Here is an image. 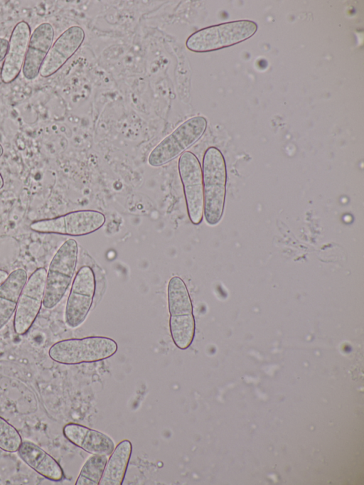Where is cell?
<instances>
[{
    "mask_svg": "<svg viewBox=\"0 0 364 485\" xmlns=\"http://www.w3.org/2000/svg\"><path fill=\"white\" fill-rule=\"evenodd\" d=\"M17 452L23 462L48 480L58 482L64 479L63 469L57 460L33 442L22 441Z\"/></svg>",
    "mask_w": 364,
    "mask_h": 485,
    "instance_id": "cell-15",
    "label": "cell"
},
{
    "mask_svg": "<svg viewBox=\"0 0 364 485\" xmlns=\"http://www.w3.org/2000/svg\"><path fill=\"white\" fill-rule=\"evenodd\" d=\"M85 37L79 26H72L64 31L53 43L40 70V75L48 78L58 72L77 52Z\"/></svg>",
    "mask_w": 364,
    "mask_h": 485,
    "instance_id": "cell-11",
    "label": "cell"
},
{
    "mask_svg": "<svg viewBox=\"0 0 364 485\" xmlns=\"http://www.w3.org/2000/svg\"><path fill=\"white\" fill-rule=\"evenodd\" d=\"M9 41L4 38H0V62L4 60L7 53Z\"/></svg>",
    "mask_w": 364,
    "mask_h": 485,
    "instance_id": "cell-21",
    "label": "cell"
},
{
    "mask_svg": "<svg viewBox=\"0 0 364 485\" xmlns=\"http://www.w3.org/2000/svg\"><path fill=\"white\" fill-rule=\"evenodd\" d=\"M28 279L27 272L18 268L9 274L0 284V330L14 314L23 287Z\"/></svg>",
    "mask_w": 364,
    "mask_h": 485,
    "instance_id": "cell-16",
    "label": "cell"
},
{
    "mask_svg": "<svg viewBox=\"0 0 364 485\" xmlns=\"http://www.w3.org/2000/svg\"><path fill=\"white\" fill-rule=\"evenodd\" d=\"M107 462L106 455L93 454L83 464L75 485H99Z\"/></svg>",
    "mask_w": 364,
    "mask_h": 485,
    "instance_id": "cell-18",
    "label": "cell"
},
{
    "mask_svg": "<svg viewBox=\"0 0 364 485\" xmlns=\"http://www.w3.org/2000/svg\"><path fill=\"white\" fill-rule=\"evenodd\" d=\"M178 170L183 185L188 218L193 225L203 220L204 197L202 168L198 157L186 151L180 155Z\"/></svg>",
    "mask_w": 364,
    "mask_h": 485,
    "instance_id": "cell-8",
    "label": "cell"
},
{
    "mask_svg": "<svg viewBox=\"0 0 364 485\" xmlns=\"http://www.w3.org/2000/svg\"><path fill=\"white\" fill-rule=\"evenodd\" d=\"M169 330L175 346L186 350L191 345L196 334V321L191 298L184 281L172 277L167 286Z\"/></svg>",
    "mask_w": 364,
    "mask_h": 485,
    "instance_id": "cell-2",
    "label": "cell"
},
{
    "mask_svg": "<svg viewBox=\"0 0 364 485\" xmlns=\"http://www.w3.org/2000/svg\"><path fill=\"white\" fill-rule=\"evenodd\" d=\"M4 154V148L2 145L0 144V157L3 155Z\"/></svg>",
    "mask_w": 364,
    "mask_h": 485,
    "instance_id": "cell-24",
    "label": "cell"
},
{
    "mask_svg": "<svg viewBox=\"0 0 364 485\" xmlns=\"http://www.w3.org/2000/svg\"><path fill=\"white\" fill-rule=\"evenodd\" d=\"M132 452L129 439L118 443L107 459L100 485H122Z\"/></svg>",
    "mask_w": 364,
    "mask_h": 485,
    "instance_id": "cell-17",
    "label": "cell"
},
{
    "mask_svg": "<svg viewBox=\"0 0 364 485\" xmlns=\"http://www.w3.org/2000/svg\"><path fill=\"white\" fill-rule=\"evenodd\" d=\"M54 29L50 23H42L31 34L23 74L27 80H33L39 74L41 65L53 45Z\"/></svg>",
    "mask_w": 364,
    "mask_h": 485,
    "instance_id": "cell-13",
    "label": "cell"
},
{
    "mask_svg": "<svg viewBox=\"0 0 364 485\" xmlns=\"http://www.w3.org/2000/svg\"><path fill=\"white\" fill-rule=\"evenodd\" d=\"M47 270L37 268L27 279L21 292L14 316V329L18 335L26 334L43 305Z\"/></svg>",
    "mask_w": 364,
    "mask_h": 485,
    "instance_id": "cell-10",
    "label": "cell"
},
{
    "mask_svg": "<svg viewBox=\"0 0 364 485\" xmlns=\"http://www.w3.org/2000/svg\"><path fill=\"white\" fill-rule=\"evenodd\" d=\"M106 221L105 215L95 210L71 211L51 218L32 222L30 228L36 233L83 236L101 228Z\"/></svg>",
    "mask_w": 364,
    "mask_h": 485,
    "instance_id": "cell-7",
    "label": "cell"
},
{
    "mask_svg": "<svg viewBox=\"0 0 364 485\" xmlns=\"http://www.w3.org/2000/svg\"><path fill=\"white\" fill-rule=\"evenodd\" d=\"M96 279L90 266H82L73 279L65 309L66 325L75 329L86 319L93 303Z\"/></svg>",
    "mask_w": 364,
    "mask_h": 485,
    "instance_id": "cell-9",
    "label": "cell"
},
{
    "mask_svg": "<svg viewBox=\"0 0 364 485\" xmlns=\"http://www.w3.org/2000/svg\"><path fill=\"white\" fill-rule=\"evenodd\" d=\"M30 37L31 28L27 22L21 21L15 25L1 68L0 76L4 83L9 84L19 75L23 68Z\"/></svg>",
    "mask_w": 364,
    "mask_h": 485,
    "instance_id": "cell-12",
    "label": "cell"
},
{
    "mask_svg": "<svg viewBox=\"0 0 364 485\" xmlns=\"http://www.w3.org/2000/svg\"><path fill=\"white\" fill-rule=\"evenodd\" d=\"M63 434L70 443L92 454L109 456L115 447L109 436L80 424L65 425Z\"/></svg>",
    "mask_w": 364,
    "mask_h": 485,
    "instance_id": "cell-14",
    "label": "cell"
},
{
    "mask_svg": "<svg viewBox=\"0 0 364 485\" xmlns=\"http://www.w3.org/2000/svg\"><path fill=\"white\" fill-rule=\"evenodd\" d=\"M18 255L19 245L14 238L0 237V269L14 262Z\"/></svg>",
    "mask_w": 364,
    "mask_h": 485,
    "instance_id": "cell-20",
    "label": "cell"
},
{
    "mask_svg": "<svg viewBox=\"0 0 364 485\" xmlns=\"http://www.w3.org/2000/svg\"><path fill=\"white\" fill-rule=\"evenodd\" d=\"M78 245L74 239L65 241L53 257L47 270L43 306L54 308L65 296L75 272Z\"/></svg>",
    "mask_w": 364,
    "mask_h": 485,
    "instance_id": "cell-5",
    "label": "cell"
},
{
    "mask_svg": "<svg viewBox=\"0 0 364 485\" xmlns=\"http://www.w3.org/2000/svg\"><path fill=\"white\" fill-rule=\"evenodd\" d=\"M22 442L17 429L0 416V449L4 452H16Z\"/></svg>",
    "mask_w": 364,
    "mask_h": 485,
    "instance_id": "cell-19",
    "label": "cell"
},
{
    "mask_svg": "<svg viewBox=\"0 0 364 485\" xmlns=\"http://www.w3.org/2000/svg\"><path fill=\"white\" fill-rule=\"evenodd\" d=\"M4 184V181L2 175L0 173V189L3 188Z\"/></svg>",
    "mask_w": 364,
    "mask_h": 485,
    "instance_id": "cell-23",
    "label": "cell"
},
{
    "mask_svg": "<svg viewBox=\"0 0 364 485\" xmlns=\"http://www.w3.org/2000/svg\"><path fill=\"white\" fill-rule=\"evenodd\" d=\"M118 349L117 342L107 336H90L63 339L53 343L48 356L53 361L63 365L94 363L114 356Z\"/></svg>",
    "mask_w": 364,
    "mask_h": 485,
    "instance_id": "cell-3",
    "label": "cell"
},
{
    "mask_svg": "<svg viewBox=\"0 0 364 485\" xmlns=\"http://www.w3.org/2000/svg\"><path fill=\"white\" fill-rule=\"evenodd\" d=\"M257 24L250 20H237L208 26L191 34L186 48L193 53H208L230 47L251 38Z\"/></svg>",
    "mask_w": 364,
    "mask_h": 485,
    "instance_id": "cell-4",
    "label": "cell"
},
{
    "mask_svg": "<svg viewBox=\"0 0 364 485\" xmlns=\"http://www.w3.org/2000/svg\"><path fill=\"white\" fill-rule=\"evenodd\" d=\"M202 174L203 215L208 225H215L223 216L227 182L225 160L218 148L210 146L205 150L203 158Z\"/></svg>",
    "mask_w": 364,
    "mask_h": 485,
    "instance_id": "cell-1",
    "label": "cell"
},
{
    "mask_svg": "<svg viewBox=\"0 0 364 485\" xmlns=\"http://www.w3.org/2000/svg\"><path fill=\"white\" fill-rule=\"evenodd\" d=\"M8 275L9 274L6 270L0 269V284L6 279Z\"/></svg>",
    "mask_w": 364,
    "mask_h": 485,
    "instance_id": "cell-22",
    "label": "cell"
},
{
    "mask_svg": "<svg viewBox=\"0 0 364 485\" xmlns=\"http://www.w3.org/2000/svg\"><path fill=\"white\" fill-rule=\"evenodd\" d=\"M207 125V119L203 116L184 121L153 149L148 157L149 164L161 166L182 154L201 138Z\"/></svg>",
    "mask_w": 364,
    "mask_h": 485,
    "instance_id": "cell-6",
    "label": "cell"
}]
</instances>
